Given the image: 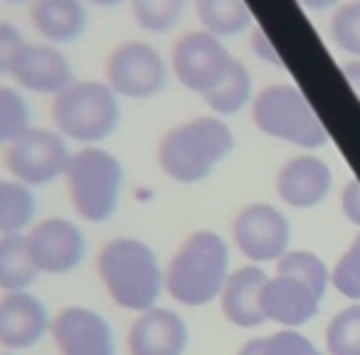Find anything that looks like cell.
<instances>
[{
  "mask_svg": "<svg viewBox=\"0 0 360 355\" xmlns=\"http://www.w3.org/2000/svg\"><path fill=\"white\" fill-rule=\"evenodd\" d=\"M235 146V131L225 119L202 114L170 126L158 138L155 160L175 186H198L230 158Z\"/></svg>",
  "mask_w": 360,
  "mask_h": 355,
  "instance_id": "1",
  "label": "cell"
},
{
  "mask_svg": "<svg viewBox=\"0 0 360 355\" xmlns=\"http://www.w3.org/2000/svg\"><path fill=\"white\" fill-rule=\"evenodd\" d=\"M230 274V242L215 230H195L165 262V294L186 309H202L220 299Z\"/></svg>",
  "mask_w": 360,
  "mask_h": 355,
  "instance_id": "2",
  "label": "cell"
},
{
  "mask_svg": "<svg viewBox=\"0 0 360 355\" xmlns=\"http://www.w3.org/2000/svg\"><path fill=\"white\" fill-rule=\"evenodd\" d=\"M96 276L106 296L129 314L158 306L165 294V266L158 252L139 237H114L96 254Z\"/></svg>",
  "mask_w": 360,
  "mask_h": 355,
  "instance_id": "3",
  "label": "cell"
},
{
  "mask_svg": "<svg viewBox=\"0 0 360 355\" xmlns=\"http://www.w3.org/2000/svg\"><path fill=\"white\" fill-rule=\"evenodd\" d=\"M62 181L79 220L104 225L119 212L126 170L119 155L104 146H82L72 150Z\"/></svg>",
  "mask_w": 360,
  "mask_h": 355,
  "instance_id": "4",
  "label": "cell"
},
{
  "mask_svg": "<svg viewBox=\"0 0 360 355\" xmlns=\"http://www.w3.org/2000/svg\"><path fill=\"white\" fill-rule=\"evenodd\" d=\"M50 119L70 143L101 146L121 126V96L104 79H75L52 99Z\"/></svg>",
  "mask_w": 360,
  "mask_h": 355,
  "instance_id": "5",
  "label": "cell"
},
{
  "mask_svg": "<svg viewBox=\"0 0 360 355\" xmlns=\"http://www.w3.org/2000/svg\"><path fill=\"white\" fill-rule=\"evenodd\" d=\"M252 124L269 138L284 141L296 148L316 150L328 143V131L316 109L296 84H269L255 94Z\"/></svg>",
  "mask_w": 360,
  "mask_h": 355,
  "instance_id": "6",
  "label": "cell"
},
{
  "mask_svg": "<svg viewBox=\"0 0 360 355\" xmlns=\"http://www.w3.org/2000/svg\"><path fill=\"white\" fill-rule=\"evenodd\" d=\"M170 75L168 57L148 40H124L106 55L104 82L131 101H148L163 94Z\"/></svg>",
  "mask_w": 360,
  "mask_h": 355,
  "instance_id": "7",
  "label": "cell"
},
{
  "mask_svg": "<svg viewBox=\"0 0 360 355\" xmlns=\"http://www.w3.org/2000/svg\"><path fill=\"white\" fill-rule=\"evenodd\" d=\"M70 158V141L55 129H45V126L27 129L20 138H15L3 150L8 175L32 191L62 181Z\"/></svg>",
  "mask_w": 360,
  "mask_h": 355,
  "instance_id": "8",
  "label": "cell"
},
{
  "mask_svg": "<svg viewBox=\"0 0 360 355\" xmlns=\"http://www.w3.org/2000/svg\"><path fill=\"white\" fill-rule=\"evenodd\" d=\"M232 62H235V55L227 50L225 40L202 27L183 32L173 42L168 57L173 79L183 89L200 96H205L207 91L220 84Z\"/></svg>",
  "mask_w": 360,
  "mask_h": 355,
  "instance_id": "9",
  "label": "cell"
},
{
  "mask_svg": "<svg viewBox=\"0 0 360 355\" xmlns=\"http://www.w3.org/2000/svg\"><path fill=\"white\" fill-rule=\"evenodd\" d=\"M230 237L235 250L250 264L279 262L289 252L291 225L289 217L271 202H250L240 207L232 220Z\"/></svg>",
  "mask_w": 360,
  "mask_h": 355,
  "instance_id": "10",
  "label": "cell"
},
{
  "mask_svg": "<svg viewBox=\"0 0 360 355\" xmlns=\"http://www.w3.org/2000/svg\"><path fill=\"white\" fill-rule=\"evenodd\" d=\"M25 242L42 276H67L86 259V235L70 217L50 215L35 220L25 232Z\"/></svg>",
  "mask_w": 360,
  "mask_h": 355,
  "instance_id": "11",
  "label": "cell"
},
{
  "mask_svg": "<svg viewBox=\"0 0 360 355\" xmlns=\"http://www.w3.org/2000/svg\"><path fill=\"white\" fill-rule=\"evenodd\" d=\"M50 338L60 355H119L111 321L89 306H67L55 314Z\"/></svg>",
  "mask_w": 360,
  "mask_h": 355,
  "instance_id": "12",
  "label": "cell"
},
{
  "mask_svg": "<svg viewBox=\"0 0 360 355\" xmlns=\"http://www.w3.org/2000/svg\"><path fill=\"white\" fill-rule=\"evenodd\" d=\"M47 304L32 291L0 294V348L25 353L42 343L52 330Z\"/></svg>",
  "mask_w": 360,
  "mask_h": 355,
  "instance_id": "13",
  "label": "cell"
},
{
  "mask_svg": "<svg viewBox=\"0 0 360 355\" xmlns=\"http://www.w3.org/2000/svg\"><path fill=\"white\" fill-rule=\"evenodd\" d=\"M11 79L20 91L55 99L60 91H65L77 79V75L75 67H72V60L62 47L42 40H27L15 67H13Z\"/></svg>",
  "mask_w": 360,
  "mask_h": 355,
  "instance_id": "14",
  "label": "cell"
},
{
  "mask_svg": "<svg viewBox=\"0 0 360 355\" xmlns=\"http://www.w3.org/2000/svg\"><path fill=\"white\" fill-rule=\"evenodd\" d=\"M188 345L191 328L186 318L160 304L143 314H136L126 330L129 355H186Z\"/></svg>",
  "mask_w": 360,
  "mask_h": 355,
  "instance_id": "15",
  "label": "cell"
},
{
  "mask_svg": "<svg viewBox=\"0 0 360 355\" xmlns=\"http://www.w3.org/2000/svg\"><path fill=\"white\" fill-rule=\"evenodd\" d=\"M274 186L284 205L294 210H311L328 198L333 188V170L319 155L301 153L281 165Z\"/></svg>",
  "mask_w": 360,
  "mask_h": 355,
  "instance_id": "16",
  "label": "cell"
},
{
  "mask_svg": "<svg viewBox=\"0 0 360 355\" xmlns=\"http://www.w3.org/2000/svg\"><path fill=\"white\" fill-rule=\"evenodd\" d=\"M266 279L269 276L257 264L232 269V274L222 286L220 299H217L227 323L242 330L259 328L262 323H266L264 314H262V291H264Z\"/></svg>",
  "mask_w": 360,
  "mask_h": 355,
  "instance_id": "17",
  "label": "cell"
},
{
  "mask_svg": "<svg viewBox=\"0 0 360 355\" xmlns=\"http://www.w3.org/2000/svg\"><path fill=\"white\" fill-rule=\"evenodd\" d=\"M321 296L291 276L274 274L262 291V314L281 328H299L319 314Z\"/></svg>",
  "mask_w": 360,
  "mask_h": 355,
  "instance_id": "18",
  "label": "cell"
},
{
  "mask_svg": "<svg viewBox=\"0 0 360 355\" xmlns=\"http://www.w3.org/2000/svg\"><path fill=\"white\" fill-rule=\"evenodd\" d=\"M27 15L37 37L57 47L79 42L89 27V6L84 0H32Z\"/></svg>",
  "mask_w": 360,
  "mask_h": 355,
  "instance_id": "19",
  "label": "cell"
},
{
  "mask_svg": "<svg viewBox=\"0 0 360 355\" xmlns=\"http://www.w3.org/2000/svg\"><path fill=\"white\" fill-rule=\"evenodd\" d=\"M202 101L210 109V114L220 116V119L237 116L247 106H252V101H255V79H252L250 67L235 57V62L230 65L227 75L220 79V84L207 91L202 96Z\"/></svg>",
  "mask_w": 360,
  "mask_h": 355,
  "instance_id": "20",
  "label": "cell"
},
{
  "mask_svg": "<svg viewBox=\"0 0 360 355\" xmlns=\"http://www.w3.org/2000/svg\"><path fill=\"white\" fill-rule=\"evenodd\" d=\"M40 276L25 235H0V294L32 291Z\"/></svg>",
  "mask_w": 360,
  "mask_h": 355,
  "instance_id": "21",
  "label": "cell"
},
{
  "mask_svg": "<svg viewBox=\"0 0 360 355\" xmlns=\"http://www.w3.org/2000/svg\"><path fill=\"white\" fill-rule=\"evenodd\" d=\"M195 15L200 27L220 40L245 35L255 25L247 0H195Z\"/></svg>",
  "mask_w": 360,
  "mask_h": 355,
  "instance_id": "22",
  "label": "cell"
},
{
  "mask_svg": "<svg viewBox=\"0 0 360 355\" xmlns=\"http://www.w3.org/2000/svg\"><path fill=\"white\" fill-rule=\"evenodd\" d=\"M37 220L35 191L15 178H0V235H25Z\"/></svg>",
  "mask_w": 360,
  "mask_h": 355,
  "instance_id": "23",
  "label": "cell"
},
{
  "mask_svg": "<svg viewBox=\"0 0 360 355\" xmlns=\"http://www.w3.org/2000/svg\"><path fill=\"white\" fill-rule=\"evenodd\" d=\"M129 6L141 30L148 35H168L186 15L188 0H136Z\"/></svg>",
  "mask_w": 360,
  "mask_h": 355,
  "instance_id": "24",
  "label": "cell"
},
{
  "mask_svg": "<svg viewBox=\"0 0 360 355\" xmlns=\"http://www.w3.org/2000/svg\"><path fill=\"white\" fill-rule=\"evenodd\" d=\"M27 129H32V109L25 91L15 84H0V148L6 150Z\"/></svg>",
  "mask_w": 360,
  "mask_h": 355,
  "instance_id": "25",
  "label": "cell"
},
{
  "mask_svg": "<svg viewBox=\"0 0 360 355\" xmlns=\"http://www.w3.org/2000/svg\"><path fill=\"white\" fill-rule=\"evenodd\" d=\"M276 274L281 276H291V279L301 281L309 289H314L316 294L323 299L326 289L330 284V271L323 264L319 254L306 250H289L279 262H276Z\"/></svg>",
  "mask_w": 360,
  "mask_h": 355,
  "instance_id": "26",
  "label": "cell"
},
{
  "mask_svg": "<svg viewBox=\"0 0 360 355\" xmlns=\"http://www.w3.org/2000/svg\"><path fill=\"white\" fill-rule=\"evenodd\" d=\"M326 350L328 355H360V306H348L330 318Z\"/></svg>",
  "mask_w": 360,
  "mask_h": 355,
  "instance_id": "27",
  "label": "cell"
},
{
  "mask_svg": "<svg viewBox=\"0 0 360 355\" xmlns=\"http://www.w3.org/2000/svg\"><path fill=\"white\" fill-rule=\"evenodd\" d=\"M330 40L345 55L360 60V0L340 3L330 18Z\"/></svg>",
  "mask_w": 360,
  "mask_h": 355,
  "instance_id": "28",
  "label": "cell"
},
{
  "mask_svg": "<svg viewBox=\"0 0 360 355\" xmlns=\"http://www.w3.org/2000/svg\"><path fill=\"white\" fill-rule=\"evenodd\" d=\"M330 284L345 299H360V235L350 242L348 252L335 262L333 271H330Z\"/></svg>",
  "mask_w": 360,
  "mask_h": 355,
  "instance_id": "29",
  "label": "cell"
},
{
  "mask_svg": "<svg viewBox=\"0 0 360 355\" xmlns=\"http://www.w3.org/2000/svg\"><path fill=\"white\" fill-rule=\"evenodd\" d=\"M262 355H321V350L296 328H281L271 335H262Z\"/></svg>",
  "mask_w": 360,
  "mask_h": 355,
  "instance_id": "30",
  "label": "cell"
},
{
  "mask_svg": "<svg viewBox=\"0 0 360 355\" xmlns=\"http://www.w3.org/2000/svg\"><path fill=\"white\" fill-rule=\"evenodd\" d=\"M27 37L11 20H0V77H11Z\"/></svg>",
  "mask_w": 360,
  "mask_h": 355,
  "instance_id": "31",
  "label": "cell"
},
{
  "mask_svg": "<svg viewBox=\"0 0 360 355\" xmlns=\"http://www.w3.org/2000/svg\"><path fill=\"white\" fill-rule=\"evenodd\" d=\"M247 40H250L252 55H255L259 62H264V65H269V67H276V70H281V67H284V60H281L279 50L274 47L271 37L266 35V30L259 25V22H255V25H252V30L247 32Z\"/></svg>",
  "mask_w": 360,
  "mask_h": 355,
  "instance_id": "32",
  "label": "cell"
},
{
  "mask_svg": "<svg viewBox=\"0 0 360 355\" xmlns=\"http://www.w3.org/2000/svg\"><path fill=\"white\" fill-rule=\"evenodd\" d=\"M340 210L348 217L353 225L360 227V183L358 181H348L340 193Z\"/></svg>",
  "mask_w": 360,
  "mask_h": 355,
  "instance_id": "33",
  "label": "cell"
},
{
  "mask_svg": "<svg viewBox=\"0 0 360 355\" xmlns=\"http://www.w3.org/2000/svg\"><path fill=\"white\" fill-rule=\"evenodd\" d=\"M343 77H345V82L350 84V89L355 91V96L360 99V60H348V62H343Z\"/></svg>",
  "mask_w": 360,
  "mask_h": 355,
  "instance_id": "34",
  "label": "cell"
},
{
  "mask_svg": "<svg viewBox=\"0 0 360 355\" xmlns=\"http://www.w3.org/2000/svg\"><path fill=\"white\" fill-rule=\"evenodd\" d=\"M299 6H304L306 11H311V13H326V11L338 8L340 0H299Z\"/></svg>",
  "mask_w": 360,
  "mask_h": 355,
  "instance_id": "35",
  "label": "cell"
},
{
  "mask_svg": "<svg viewBox=\"0 0 360 355\" xmlns=\"http://www.w3.org/2000/svg\"><path fill=\"white\" fill-rule=\"evenodd\" d=\"M237 355H262V343L259 338H250L247 343L240 345V350H237Z\"/></svg>",
  "mask_w": 360,
  "mask_h": 355,
  "instance_id": "36",
  "label": "cell"
},
{
  "mask_svg": "<svg viewBox=\"0 0 360 355\" xmlns=\"http://www.w3.org/2000/svg\"><path fill=\"white\" fill-rule=\"evenodd\" d=\"M89 8H101V11H109V8H116L121 6V3H126V0H84Z\"/></svg>",
  "mask_w": 360,
  "mask_h": 355,
  "instance_id": "37",
  "label": "cell"
},
{
  "mask_svg": "<svg viewBox=\"0 0 360 355\" xmlns=\"http://www.w3.org/2000/svg\"><path fill=\"white\" fill-rule=\"evenodd\" d=\"M3 3H11V6H30L32 0H3Z\"/></svg>",
  "mask_w": 360,
  "mask_h": 355,
  "instance_id": "38",
  "label": "cell"
},
{
  "mask_svg": "<svg viewBox=\"0 0 360 355\" xmlns=\"http://www.w3.org/2000/svg\"><path fill=\"white\" fill-rule=\"evenodd\" d=\"M0 355H20V353H11V350H0Z\"/></svg>",
  "mask_w": 360,
  "mask_h": 355,
  "instance_id": "39",
  "label": "cell"
},
{
  "mask_svg": "<svg viewBox=\"0 0 360 355\" xmlns=\"http://www.w3.org/2000/svg\"><path fill=\"white\" fill-rule=\"evenodd\" d=\"M126 3H136V0H126Z\"/></svg>",
  "mask_w": 360,
  "mask_h": 355,
  "instance_id": "40",
  "label": "cell"
}]
</instances>
